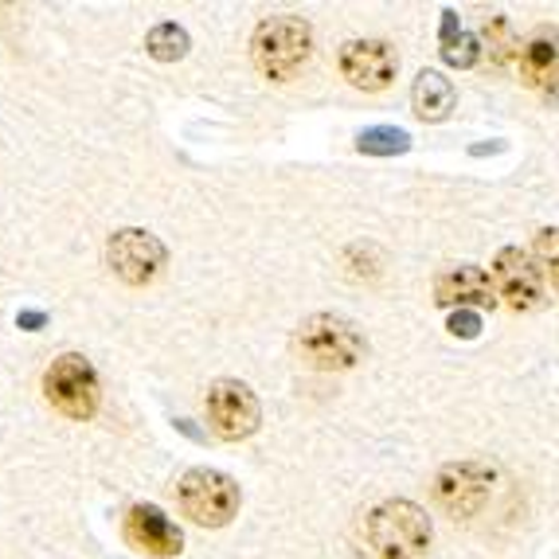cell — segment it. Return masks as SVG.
I'll use <instances>...</instances> for the list:
<instances>
[{"label": "cell", "mask_w": 559, "mask_h": 559, "mask_svg": "<svg viewBox=\"0 0 559 559\" xmlns=\"http://www.w3.org/2000/svg\"><path fill=\"white\" fill-rule=\"evenodd\" d=\"M485 44H489V56H493L497 67L509 63V56H521V39H516L509 16H493L485 24Z\"/></svg>", "instance_id": "ac0fdd59"}, {"label": "cell", "mask_w": 559, "mask_h": 559, "mask_svg": "<svg viewBox=\"0 0 559 559\" xmlns=\"http://www.w3.org/2000/svg\"><path fill=\"white\" fill-rule=\"evenodd\" d=\"M309 51H313V28H309L306 16H294V12L266 16L251 36L254 67L271 83H286V79L298 75L301 67H306Z\"/></svg>", "instance_id": "6da1fadb"}, {"label": "cell", "mask_w": 559, "mask_h": 559, "mask_svg": "<svg viewBox=\"0 0 559 559\" xmlns=\"http://www.w3.org/2000/svg\"><path fill=\"white\" fill-rule=\"evenodd\" d=\"M145 51H150L157 63H177L188 56V32L180 24H157V28L145 36Z\"/></svg>", "instance_id": "2e32d148"}, {"label": "cell", "mask_w": 559, "mask_h": 559, "mask_svg": "<svg viewBox=\"0 0 559 559\" xmlns=\"http://www.w3.org/2000/svg\"><path fill=\"white\" fill-rule=\"evenodd\" d=\"M442 59H447L450 67H462V71H466V67H474L477 59H481V39L474 36V32H466L462 28V24H457V16L454 12H442Z\"/></svg>", "instance_id": "9a60e30c"}, {"label": "cell", "mask_w": 559, "mask_h": 559, "mask_svg": "<svg viewBox=\"0 0 559 559\" xmlns=\"http://www.w3.org/2000/svg\"><path fill=\"white\" fill-rule=\"evenodd\" d=\"M177 497H180V513L192 524H200V528H224V524H231V516L239 513V501H242L239 485L227 474L207 466L188 469L177 485Z\"/></svg>", "instance_id": "277c9868"}, {"label": "cell", "mask_w": 559, "mask_h": 559, "mask_svg": "<svg viewBox=\"0 0 559 559\" xmlns=\"http://www.w3.org/2000/svg\"><path fill=\"white\" fill-rule=\"evenodd\" d=\"M447 329L454 336H462V341H474V336L481 333V318H477L474 309H457V313H450Z\"/></svg>", "instance_id": "ffe728a7"}, {"label": "cell", "mask_w": 559, "mask_h": 559, "mask_svg": "<svg viewBox=\"0 0 559 559\" xmlns=\"http://www.w3.org/2000/svg\"><path fill=\"white\" fill-rule=\"evenodd\" d=\"M126 540L138 551L157 556V559L180 556V548H185L180 528L160 513L157 504H133L130 513H126Z\"/></svg>", "instance_id": "7c38bea8"}, {"label": "cell", "mask_w": 559, "mask_h": 559, "mask_svg": "<svg viewBox=\"0 0 559 559\" xmlns=\"http://www.w3.org/2000/svg\"><path fill=\"white\" fill-rule=\"evenodd\" d=\"M44 392L47 403L67 415V419H91L98 403H103V383H98V372L94 364L79 353H67L59 360H51L44 376Z\"/></svg>", "instance_id": "5b68a950"}, {"label": "cell", "mask_w": 559, "mask_h": 559, "mask_svg": "<svg viewBox=\"0 0 559 559\" xmlns=\"http://www.w3.org/2000/svg\"><path fill=\"white\" fill-rule=\"evenodd\" d=\"M360 153H372V157H395V153L411 150L407 130H395V126H372V130L360 133Z\"/></svg>", "instance_id": "e0dca14e"}, {"label": "cell", "mask_w": 559, "mask_h": 559, "mask_svg": "<svg viewBox=\"0 0 559 559\" xmlns=\"http://www.w3.org/2000/svg\"><path fill=\"white\" fill-rule=\"evenodd\" d=\"M368 544L383 559H423L430 548V516L415 501H383L368 513Z\"/></svg>", "instance_id": "3957f363"}, {"label": "cell", "mask_w": 559, "mask_h": 559, "mask_svg": "<svg viewBox=\"0 0 559 559\" xmlns=\"http://www.w3.org/2000/svg\"><path fill=\"white\" fill-rule=\"evenodd\" d=\"M493 286L497 298L516 313H532L544 306V271L521 247H504L493 259Z\"/></svg>", "instance_id": "ba28073f"}, {"label": "cell", "mask_w": 559, "mask_h": 559, "mask_svg": "<svg viewBox=\"0 0 559 559\" xmlns=\"http://www.w3.org/2000/svg\"><path fill=\"white\" fill-rule=\"evenodd\" d=\"M521 79L536 91H544L548 98H559V32L556 28H536L521 44Z\"/></svg>", "instance_id": "4fadbf2b"}, {"label": "cell", "mask_w": 559, "mask_h": 559, "mask_svg": "<svg viewBox=\"0 0 559 559\" xmlns=\"http://www.w3.org/2000/svg\"><path fill=\"white\" fill-rule=\"evenodd\" d=\"M497 469L485 466V462H450L435 477V493L439 504L454 516H474L485 509L489 493H493Z\"/></svg>", "instance_id": "9c48e42d"}, {"label": "cell", "mask_w": 559, "mask_h": 559, "mask_svg": "<svg viewBox=\"0 0 559 559\" xmlns=\"http://www.w3.org/2000/svg\"><path fill=\"white\" fill-rule=\"evenodd\" d=\"M435 301L447 309H493L497 286L481 266L462 262V266H450V271H442L435 278Z\"/></svg>", "instance_id": "8fae6325"}, {"label": "cell", "mask_w": 559, "mask_h": 559, "mask_svg": "<svg viewBox=\"0 0 559 559\" xmlns=\"http://www.w3.org/2000/svg\"><path fill=\"white\" fill-rule=\"evenodd\" d=\"M532 259L540 262L544 278H548L551 286L559 289V227H544V231L536 235V247H532Z\"/></svg>", "instance_id": "d6986e66"}, {"label": "cell", "mask_w": 559, "mask_h": 559, "mask_svg": "<svg viewBox=\"0 0 559 559\" xmlns=\"http://www.w3.org/2000/svg\"><path fill=\"white\" fill-rule=\"evenodd\" d=\"M298 356L318 372H345L356 360H364V333L341 313H313L298 325L294 336Z\"/></svg>", "instance_id": "7a4b0ae2"}, {"label": "cell", "mask_w": 559, "mask_h": 559, "mask_svg": "<svg viewBox=\"0 0 559 559\" xmlns=\"http://www.w3.org/2000/svg\"><path fill=\"white\" fill-rule=\"evenodd\" d=\"M411 106L423 121H442L454 110V83L442 71H419L411 86Z\"/></svg>", "instance_id": "5bb4252c"}, {"label": "cell", "mask_w": 559, "mask_h": 559, "mask_svg": "<svg viewBox=\"0 0 559 559\" xmlns=\"http://www.w3.org/2000/svg\"><path fill=\"white\" fill-rule=\"evenodd\" d=\"M106 262L126 286H150L165 271V242L145 227H121L106 242Z\"/></svg>", "instance_id": "52a82bcc"}, {"label": "cell", "mask_w": 559, "mask_h": 559, "mask_svg": "<svg viewBox=\"0 0 559 559\" xmlns=\"http://www.w3.org/2000/svg\"><path fill=\"white\" fill-rule=\"evenodd\" d=\"M204 407H207V427H212L215 439H224V442L251 439L262 423L259 395L242 380H215L212 388H207Z\"/></svg>", "instance_id": "8992f818"}, {"label": "cell", "mask_w": 559, "mask_h": 559, "mask_svg": "<svg viewBox=\"0 0 559 559\" xmlns=\"http://www.w3.org/2000/svg\"><path fill=\"white\" fill-rule=\"evenodd\" d=\"M400 59H395L392 44L383 39H348L341 47V75L356 86V91H383L392 86Z\"/></svg>", "instance_id": "30bf717a"}]
</instances>
